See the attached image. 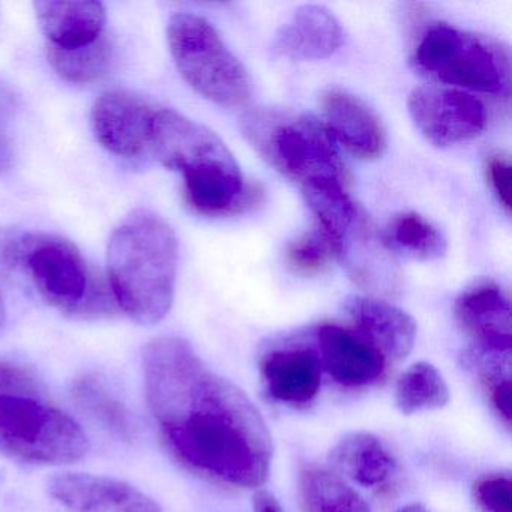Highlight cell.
I'll return each mask as SVG.
<instances>
[{
  "label": "cell",
  "instance_id": "cell-27",
  "mask_svg": "<svg viewBox=\"0 0 512 512\" xmlns=\"http://www.w3.org/2000/svg\"><path fill=\"white\" fill-rule=\"evenodd\" d=\"M473 494L484 512H512V482L506 473L482 476L475 482Z\"/></svg>",
  "mask_w": 512,
  "mask_h": 512
},
{
  "label": "cell",
  "instance_id": "cell-29",
  "mask_svg": "<svg viewBox=\"0 0 512 512\" xmlns=\"http://www.w3.org/2000/svg\"><path fill=\"white\" fill-rule=\"evenodd\" d=\"M487 179L497 202L505 209L506 215L511 214V163L502 155H494L488 160Z\"/></svg>",
  "mask_w": 512,
  "mask_h": 512
},
{
  "label": "cell",
  "instance_id": "cell-15",
  "mask_svg": "<svg viewBox=\"0 0 512 512\" xmlns=\"http://www.w3.org/2000/svg\"><path fill=\"white\" fill-rule=\"evenodd\" d=\"M326 130L353 157L373 161L385 154L388 137L382 121L367 103L341 89H328L320 98Z\"/></svg>",
  "mask_w": 512,
  "mask_h": 512
},
{
  "label": "cell",
  "instance_id": "cell-24",
  "mask_svg": "<svg viewBox=\"0 0 512 512\" xmlns=\"http://www.w3.org/2000/svg\"><path fill=\"white\" fill-rule=\"evenodd\" d=\"M49 62L53 70L74 85H89L106 76L112 67L113 46L101 37L89 46L61 50L49 47Z\"/></svg>",
  "mask_w": 512,
  "mask_h": 512
},
{
  "label": "cell",
  "instance_id": "cell-7",
  "mask_svg": "<svg viewBox=\"0 0 512 512\" xmlns=\"http://www.w3.org/2000/svg\"><path fill=\"white\" fill-rule=\"evenodd\" d=\"M25 262L38 293L62 313L86 319L112 310L113 301L91 283L82 254L70 242L37 239L26 247Z\"/></svg>",
  "mask_w": 512,
  "mask_h": 512
},
{
  "label": "cell",
  "instance_id": "cell-6",
  "mask_svg": "<svg viewBox=\"0 0 512 512\" xmlns=\"http://www.w3.org/2000/svg\"><path fill=\"white\" fill-rule=\"evenodd\" d=\"M89 440L61 410L34 397H0V452L34 464L82 460Z\"/></svg>",
  "mask_w": 512,
  "mask_h": 512
},
{
  "label": "cell",
  "instance_id": "cell-16",
  "mask_svg": "<svg viewBox=\"0 0 512 512\" xmlns=\"http://www.w3.org/2000/svg\"><path fill=\"white\" fill-rule=\"evenodd\" d=\"M322 371L317 352L305 347L272 350L260 362L268 394L278 403L292 407H307L316 400Z\"/></svg>",
  "mask_w": 512,
  "mask_h": 512
},
{
  "label": "cell",
  "instance_id": "cell-32",
  "mask_svg": "<svg viewBox=\"0 0 512 512\" xmlns=\"http://www.w3.org/2000/svg\"><path fill=\"white\" fill-rule=\"evenodd\" d=\"M11 109H13V101L0 89V119L5 118L8 112H11Z\"/></svg>",
  "mask_w": 512,
  "mask_h": 512
},
{
  "label": "cell",
  "instance_id": "cell-30",
  "mask_svg": "<svg viewBox=\"0 0 512 512\" xmlns=\"http://www.w3.org/2000/svg\"><path fill=\"white\" fill-rule=\"evenodd\" d=\"M254 512H283L280 503L268 491H257L254 494Z\"/></svg>",
  "mask_w": 512,
  "mask_h": 512
},
{
  "label": "cell",
  "instance_id": "cell-5",
  "mask_svg": "<svg viewBox=\"0 0 512 512\" xmlns=\"http://www.w3.org/2000/svg\"><path fill=\"white\" fill-rule=\"evenodd\" d=\"M413 62L425 76L454 89L509 94L508 52L487 38L455 26H428L416 43Z\"/></svg>",
  "mask_w": 512,
  "mask_h": 512
},
{
  "label": "cell",
  "instance_id": "cell-26",
  "mask_svg": "<svg viewBox=\"0 0 512 512\" xmlns=\"http://www.w3.org/2000/svg\"><path fill=\"white\" fill-rule=\"evenodd\" d=\"M332 251L322 230L304 233L287 247L286 260L295 274L304 277L322 274L331 265Z\"/></svg>",
  "mask_w": 512,
  "mask_h": 512
},
{
  "label": "cell",
  "instance_id": "cell-19",
  "mask_svg": "<svg viewBox=\"0 0 512 512\" xmlns=\"http://www.w3.org/2000/svg\"><path fill=\"white\" fill-rule=\"evenodd\" d=\"M332 472L370 490H382L398 472V461L376 434L355 431L346 434L329 454Z\"/></svg>",
  "mask_w": 512,
  "mask_h": 512
},
{
  "label": "cell",
  "instance_id": "cell-2",
  "mask_svg": "<svg viewBox=\"0 0 512 512\" xmlns=\"http://www.w3.org/2000/svg\"><path fill=\"white\" fill-rule=\"evenodd\" d=\"M178 238L166 220L146 209L131 212L109 242L110 287L122 311L140 325L160 322L172 308Z\"/></svg>",
  "mask_w": 512,
  "mask_h": 512
},
{
  "label": "cell",
  "instance_id": "cell-18",
  "mask_svg": "<svg viewBox=\"0 0 512 512\" xmlns=\"http://www.w3.org/2000/svg\"><path fill=\"white\" fill-rule=\"evenodd\" d=\"M361 334L385 358L403 361L416 341L415 320L395 305L370 296H350L344 304Z\"/></svg>",
  "mask_w": 512,
  "mask_h": 512
},
{
  "label": "cell",
  "instance_id": "cell-20",
  "mask_svg": "<svg viewBox=\"0 0 512 512\" xmlns=\"http://www.w3.org/2000/svg\"><path fill=\"white\" fill-rule=\"evenodd\" d=\"M41 31L50 47L61 50L89 46L104 37L106 8L100 2H37Z\"/></svg>",
  "mask_w": 512,
  "mask_h": 512
},
{
  "label": "cell",
  "instance_id": "cell-23",
  "mask_svg": "<svg viewBox=\"0 0 512 512\" xmlns=\"http://www.w3.org/2000/svg\"><path fill=\"white\" fill-rule=\"evenodd\" d=\"M386 244L412 259L425 262L440 259L448 250L442 233L416 212H403L392 218Z\"/></svg>",
  "mask_w": 512,
  "mask_h": 512
},
{
  "label": "cell",
  "instance_id": "cell-4",
  "mask_svg": "<svg viewBox=\"0 0 512 512\" xmlns=\"http://www.w3.org/2000/svg\"><path fill=\"white\" fill-rule=\"evenodd\" d=\"M170 52L185 82L217 106L236 109L253 97V80L211 23L176 14L167 28Z\"/></svg>",
  "mask_w": 512,
  "mask_h": 512
},
{
  "label": "cell",
  "instance_id": "cell-14",
  "mask_svg": "<svg viewBox=\"0 0 512 512\" xmlns=\"http://www.w3.org/2000/svg\"><path fill=\"white\" fill-rule=\"evenodd\" d=\"M322 367L346 388H365L382 379L386 358L361 332L326 323L316 332Z\"/></svg>",
  "mask_w": 512,
  "mask_h": 512
},
{
  "label": "cell",
  "instance_id": "cell-10",
  "mask_svg": "<svg viewBox=\"0 0 512 512\" xmlns=\"http://www.w3.org/2000/svg\"><path fill=\"white\" fill-rule=\"evenodd\" d=\"M149 152L181 175L235 160L217 134L170 109L155 113Z\"/></svg>",
  "mask_w": 512,
  "mask_h": 512
},
{
  "label": "cell",
  "instance_id": "cell-9",
  "mask_svg": "<svg viewBox=\"0 0 512 512\" xmlns=\"http://www.w3.org/2000/svg\"><path fill=\"white\" fill-rule=\"evenodd\" d=\"M332 251L353 281L374 295L398 296L403 289L401 272L388 244L377 235L361 211L329 239Z\"/></svg>",
  "mask_w": 512,
  "mask_h": 512
},
{
  "label": "cell",
  "instance_id": "cell-3",
  "mask_svg": "<svg viewBox=\"0 0 512 512\" xmlns=\"http://www.w3.org/2000/svg\"><path fill=\"white\" fill-rule=\"evenodd\" d=\"M242 131L254 149L305 197L347 191L346 167L325 125L307 115L256 109L242 118Z\"/></svg>",
  "mask_w": 512,
  "mask_h": 512
},
{
  "label": "cell",
  "instance_id": "cell-1",
  "mask_svg": "<svg viewBox=\"0 0 512 512\" xmlns=\"http://www.w3.org/2000/svg\"><path fill=\"white\" fill-rule=\"evenodd\" d=\"M146 400L173 457L191 472L232 488H257L271 472L272 437L239 386L212 371L178 337L143 350Z\"/></svg>",
  "mask_w": 512,
  "mask_h": 512
},
{
  "label": "cell",
  "instance_id": "cell-28",
  "mask_svg": "<svg viewBox=\"0 0 512 512\" xmlns=\"http://www.w3.org/2000/svg\"><path fill=\"white\" fill-rule=\"evenodd\" d=\"M38 380L25 368L10 362H0V397L40 398Z\"/></svg>",
  "mask_w": 512,
  "mask_h": 512
},
{
  "label": "cell",
  "instance_id": "cell-31",
  "mask_svg": "<svg viewBox=\"0 0 512 512\" xmlns=\"http://www.w3.org/2000/svg\"><path fill=\"white\" fill-rule=\"evenodd\" d=\"M13 163V149H11V140L2 127V119H0V173L10 169Z\"/></svg>",
  "mask_w": 512,
  "mask_h": 512
},
{
  "label": "cell",
  "instance_id": "cell-21",
  "mask_svg": "<svg viewBox=\"0 0 512 512\" xmlns=\"http://www.w3.org/2000/svg\"><path fill=\"white\" fill-rule=\"evenodd\" d=\"M304 512H371L361 494L340 475L323 467H305L299 475Z\"/></svg>",
  "mask_w": 512,
  "mask_h": 512
},
{
  "label": "cell",
  "instance_id": "cell-34",
  "mask_svg": "<svg viewBox=\"0 0 512 512\" xmlns=\"http://www.w3.org/2000/svg\"><path fill=\"white\" fill-rule=\"evenodd\" d=\"M5 325V307L4 301H2V296H0V331L4 328Z\"/></svg>",
  "mask_w": 512,
  "mask_h": 512
},
{
  "label": "cell",
  "instance_id": "cell-12",
  "mask_svg": "<svg viewBox=\"0 0 512 512\" xmlns=\"http://www.w3.org/2000/svg\"><path fill=\"white\" fill-rule=\"evenodd\" d=\"M49 493L68 512H163L139 488L109 476L62 473L50 479Z\"/></svg>",
  "mask_w": 512,
  "mask_h": 512
},
{
  "label": "cell",
  "instance_id": "cell-33",
  "mask_svg": "<svg viewBox=\"0 0 512 512\" xmlns=\"http://www.w3.org/2000/svg\"><path fill=\"white\" fill-rule=\"evenodd\" d=\"M395 512H431L430 509L425 508L422 503H409V505L401 506Z\"/></svg>",
  "mask_w": 512,
  "mask_h": 512
},
{
  "label": "cell",
  "instance_id": "cell-22",
  "mask_svg": "<svg viewBox=\"0 0 512 512\" xmlns=\"http://www.w3.org/2000/svg\"><path fill=\"white\" fill-rule=\"evenodd\" d=\"M451 400L442 373L428 362L407 368L395 386V406L403 415L443 409Z\"/></svg>",
  "mask_w": 512,
  "mask_h": 512
},
{
  "label": "cell",
  "instance_id": "cell-17",
  "mask_svg": "<svg viewBox=\"0 0 512 512\" xmlns=\"http://www.w3.org/2000/svg\"><path fill=\"white\" fill-rule=\"evenodd\" d=\"M340 22L319 5H305L275 34V53L292 61H322L343 46Z\"/></svg>",
  "mask_w": 512,
  "mask_h": 512
},
{
  "label": "cell",
  "instance_id": "cell-25",
  "mask_svg": "<svg viewBox=\"0 0 512 512\" xmlns=\"http://www.w3.org/2000/svg\"><path fill=\"white\" fill-rule=\"evenodd\" d=\"M74 397L92 418L119 436H131L130 415L124 404L95 377L80 379L74 386Z\"/></svg>",
  "mask_w": 512,
  "mask_h": 512
},
{
  "label": "cell",
  "instance_id": "cell-11",
  "mask_svg": "<svg viewBox=\"0 0 512 512\" xmlns=\"http://www.w3.org/2000/svg\"><path fill=\"white\" fill-rule=\"evenodd\" d=\"M157 110L145 98L131 92H106L92 109V130L101 146L112 154L139 157L149 151Z\"/></svg>",
  "mask_w": 512,
  "mask_h": 512
},
{
  "label": "cell",
  "instance_id": "cell-13",
  "mask_svg": "<svg viewBox=\"0 0 512 512\" xmlns=\"http://www.w3.org/2000/svg\"><path fill=\"white\" fill-rule=\"evenodd\" d=\"M455 319L473 340V347L497 355H511V302L493 281L464 290L454 307Z\"/></svg>",
  "mask_w": 512,
  "mask_h": 512
},
{
  "label": "cell",
  "instance_id": "cell-8",
  "mask_svg": "<svg viewBox=\"0 0 512 512\" xmlns=\"http://www.w3.org/2000/svg\"><path fill=\"white\" fill-rule=\"evenodd\" d=\"M409 113L433 145H458L481 136L487 125L484 103L460 89L421 86L410 92Z\"/></svg>",
  "mask_w": 512,
  "mask_h": 512
}]
</instances>
